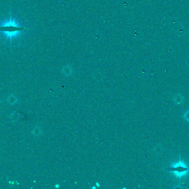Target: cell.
I'll list each match as a JSON object with an SVG mask.
<instances>
[{
	"label": "cell",
	"instance_id": "6da1fadb",
	"mask_svg": "<svg viewBox=\"0 0 189 189\" xmlns=\"http://www.w3.org/2000/svg\"><path fill=\"white\" fill-rule=\"evenodd\" d=\"M166 170L169 172L172 173L177 179H180L187 174V173L189 171V168L180 159L178 162H177L175 164H173Z\"/></svg>",
	"mask_w": 189,
	"mask_h": 189
},
{
	"label": "cell",
	"instance_id": "7a4b0ae2",
	"mask_svg": "<svg viewBox=\"0 0 189 189\" xmlns=\"http://www.w3.org/2000/svg\"><path fill=\"white\" fill-rule=\"evenodd\" d=\"M24 27H19L13 23H8L0 26V31L7 33L8 35H12L19 32L23 31Z\"/></svg>",
	"mask_w": 189,
	"mask_h": 189
},
{
	"label": "cell",
	"instance_id": "3957f363",
	"mask_svg": "<svg viewBox=\"0 0 189 189\" xmlns=\"http://www.w3.org/2000/svg\"><path fill=\"white\" fill-rule=\"evenodd\" d=\"M63 69H64V73H67V74H68H68H69V73L71 72V68H70V67H69L68 66L64 67V68H63Z\"/></svg>",
	"mask_w": 189,
	"mask_h": 189
},
{
	"label": "cell",
	"instance_id": "277c9868",
	"mask_svg": "<svg viewBox=\"0 0 189 189\" xmlns=\"http://www.w3.org/2000/svg\"><path fill=\"white\" fill-rule=\"evenodd\" d=\"M184 118L186 120L189 121V110L185 113V114H184Z\"/></svg>",
	"mask_w": 189,
	"mask_h": 189
}]
</instances>
